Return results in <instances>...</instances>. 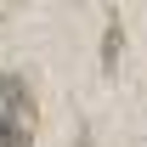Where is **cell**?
Returning a JSON list of instances; mask_svg holds the SVG:
<instances>
[{
	"label": "cell",
	"instance_id": "1",
	"mask_svg": "<svg viewBox=\"0 0 147 147\" xmlns=\"http://www.w3.org/2000/svg\"><path fill=\"white\" fill-rule=\"evenodd\" d=\"M0 147H28V119H0Z\"/></svg>",
	"mask_w": 147,
	"mask_h": 147
},
{
	"label": "cell",
	"instance_id": "2",
	"mask_svg": "<svg viewBox=\"0 0 147 147\" xmlns=\"http://www.w3.org/2000/svg\"><path fill=\"white\" fill-rule=\"evenodd\" d=\"M102 62H108V68H113V62H119V23H113V28H108V45H102Z\"/></svg>",
	"mask_w": 147,
	"mask_h": 147
}]
</instances>
